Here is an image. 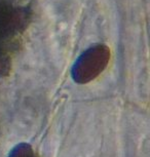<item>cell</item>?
<instances>
[{
	"instance_id": "1",
	"label": "cell",
	"mask_w": 150,
	"mask_h": 157,
	"mask_svg": "<svg viewBox=\"0 0 150 157\" xmlns=\"http://www.w3.org/2000/svg\"><path fill=\"white\" fill-rule=\"evenodd\" d=\"M110 59V49L104 44H97L82 52L72 67V77L75 82L87 83L105 70Z\"/></svg>"
},
{
	"instance_id": "2",
	"label": "cell",
	"mask_w": 150,
	"mask_h": 157,
	"mask_svg": "<svg viewBox=\"0 0 150 157\" xmlns=\"http://www.w3.org/2000/svg\"><path fill=\"white\" fill-rule=\"evenodd\" d=\"M28 13L14 8L5 1H0V41L20 33L27 26Z\"/></svg>"
},
{
	"instance_id": "3",
	"label": "cell",
	"mask_w": 150,
	"mask_h": 157,
	"mask_svg": "<svg viewBox=\"0 0 150 157\" xmlns=\"http://www.w3.org/2000/svg\"><path fill=\"white\" fill-rule=\"evenodd\" d=\"M7 157H40L33 150L31 145L27 143H20L10 151Z\"/></svg>"
},
{
	"instance_id": "4",
	"label": "cell",
	"mask_w": 150,
	"mask_h": 157,
	"mask_svg": "<svg viewBox=\"0 0 150 157\" xmlns=\"http://www.w3.org/2000/svg\"><path fill=\"white\" fill-rule=\"evenodd\" d=\"M10 58L6 49L2 45V41H0V77L7 76L10 73Z\"/></svg>"
}]
</instances>
